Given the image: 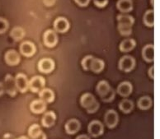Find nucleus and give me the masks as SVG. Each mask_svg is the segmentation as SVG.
Listing matches in <instances>:
<instances>
[{
    "mask_svg": "<svg viewBox=\"0 0 160 139\" xmlns=\"http://www.w3.org/2000/svg\"><path fill=\"white\" fill-rule=\"evenodd\" d=\"M46 84V80L41 76H35L28 82V88L34 93H38L43 89Z\"/></svg>",
    "mask_w": 160,
    "mask_h": 139,
    "instance_id": "obj_1",
    "label": "nucleus"
},
{
    "mask_svg": "<svg viewBox=\"0 0 160 139\" xmlns=\"http://www.w3.org/2000/svg\"><path fill=\"white\" fill-rule=\"evenodd\" d=\"M118 67H119L120 70L126 72V73H129L131 70H133L135 67V60L132 56H130V55L123 56L120 60Z\"/></svg>",
    "mask_w": 160,
    "mask_h": 139,
    "instance_id": "obj_2",
    "label": "nucleus"
},
{
    "mask_svg": "<svg viewBox=\"0 0 160 139\" xmlns=\"http://www.w3.org/2000/svg\"><path fill=\"white\" fill-rule=\"evenodd\" d=\"M104 122L109 128H114L119 122V115L114 109H109L106 112Z\"/></svg>",
    "mask_w": 160,
    "mask_h": 139,
    "instance_id": "obj_3",
    "label": "nucleus"
},
{
    "mask_svg": "<svg viewBox=\"0 0 160 139\" xmlns=\"http://www.w3.org/2000/svg\"><path fill=\"white\" fill-rule=\"evenodd\" d=\"M88 131L92 137H97L103 134L104 132V126L100 121L92 120L91 123L88 124Z\"/></svg>",
    "mask_w": 160,
    "mask_h": 139,
    "instance_id": "obj_4",
    "label": "nucleus"
},
{
    "mask_svg": "<svg viewBox=\"0 0 160 139\" xmlns=\"http://www.w3.org/2000/svg\"><path fill=\"white\" fill-rule=\"evenodd\" d=\"M43 41L44 44L49 48L55 47L58 43V36L56 32L54 30H50V29L46 31V32L44 33Z\"/></svg>",
    "mask_w": 160,
    "mask_h": 139,
    "instance_id": "obj_5",
    "label": "nucleus"
},
{
    "mask_svg": "<svg viewBox=\"0 0 160 139\" xmlns=\"http://www.w3.org/2000/svg\"><path fill=\"white\" fill-rule=\"evenodd\" d=\"M28 78L25 74L23 73H18L15 77V83L18 91L21 93H25L28 90Z\"/></svg>",
    "mask_w": 160,
    "mask_h": 139,
    "instance_id": "obj_6",
    "label": "nucleus"
},
{
    "mask_svg": "<svg viewBox=\"0 0 160 139\" xmlns=\"http://www.w3.org/2000/svg\"><path fill=\"white\" fill-rule=\"evenodd\" d=\"M5 84L3 85L4 87V90H6L7 93L11 96L12 97H14V96L17 95V89L16 83H15V78H13L10 74H8L6 77H5Z\"/></svg>",
    "mask_w": 160,
    "mask_h": 139,
    "instance_id": "obj_7",
    "label": "nucleus"
},
{
    "mask_svg": "<svg viewBox=\"0 0 160 139\" xmlns=\"http://www.w3.org/2000/svg\"><path fill=\"white\" fill-rule=\"evenodd\" d=\"M38 69L43 73H50L55 69V62L51 59H42L38 63Z\"/></svg>",
    "mask_w": 160,
    "mask_h": 139,
    "instance_id": "obj_8",
    "label": "nucleus"
},
{
    "mask_svg": "<svg viewBox=\"0 0 160 139\" xmlns=\"http://www.w3.org/2000/svg\"><path fill=\"white\" fill-rule=\"evenodd\" d=\"M19 50H20L21 54L26 56V57H31L37 51L36 46L31 41H24V42H22L19 46Z\"/></svg>",
    "mask_w": 160,
    "mask_h": 139,
    "instance_id": "obj_9",
    "label": "nucleus"
},
{
    "mask_svg": "<svg viewBox=\"0 0 160 139\" xmlns=\"http://www.w3.org/2000/svg\"><path fill=\"white\" fill-rule=\"evenodd\" d=\"M4 60L6 64H8L9 66H16L20 63L21 58L16 50H9L5 54Z\"/></svg>",
    "mask_w": 160,
    "mask_h": 139,
    "instance_id": "obj_10",
    "label": "nucleus"
},
{
    "mask_svg": "<svg viewBox=\"0 0 160 139\" xmlns=\"http://www.w3.org/2000/svg\"><path fill=\"white\" fill-rule=\"evenodd\" d=\"M54 29L55 31L64 33L69 29V22L65 17H60L55 20L54 22Z\"/></svg>",
    "mask_w": 160,
    "mask_h": 139,
    "instance_id": "obj_11",
    "label": "nucleus"
},
{
    "mask_svg": "<svg viewBox=\"0 0 160 139\" xmlns=\"http://www.w3.org/2000/svg\"><path fill=\"white\" fill-rule=\"evenodd\" d=\"M80 127H81V124H80V122L76 119H69L66 123H65V131L68 134L73 135L75 134L79 131Z\"/></svg>",
    "mask_w": 160,
    "mask_h": 139,
    "instance_id": "obj_12",
    "label": "nucleus"
},
{
    "mask_svg": "<svg viewBox=\"0 0 160 139\" xmlns=\"http://www.w3.org/2000/svg\"><path fill=\"white\" fill-rule=\"evenodd\" d=\"M133 87L130 82H121L117 87V93L122 97H127L132 93Z\"/></svg>",
    "mask_w": 160,
    "mask_h": 139,
    "instance_id": "obj_13",
    "label": "nucleus"
},
{
    "mask_svg": "<svg viewBox=\"0 0 160 139\" xmlns=\"http://www.w3.org/2000/svg\"><path fill=\"white\" fill-rule=\"evenodd\" d=\"M30 109L34 114H41L46 109V103L41 99H37L31 103Z\"/></svg>",
    "mask_w": 160,
    "mask_h": 139,
    "instance_id": "obj_14",
    "label": "nucleus"
},
{
    "mask_svg": "<svg viewBox=\"0 0 160 139\" xmlns=\"http://www.w3.org/2000/svg\"><path fill=\"white\" fill-rule=\"evenodd\" d=\"M143 59L148 63L153 62L154 60V46L152 44L146 45L142 50Z\"/></svg>",
    "mask_w": 160,
    "mask_h": 139,
    "instance_id": "obj_15",
    "label": "nucleus"
},
{
    "mask_svg": "<svg viewBox=\"0 0 160 139\" xmlns=\"http://www.w3.org/2000/svg\"><path fill=\"white\" fill-rule=\"evenodd\" d=\"M55 120H56V115H55V112L48 111L44 114L41 123L45 128H50L51 126L55 124Z\"/></svg>",
    "mask_w": 160,
    "mask_h": 139,
    "instance_id": "obj_16",
    "label": "nucleus"
},
{
    "mask_svg": "<svg viewBox=\"0 0 160 139\" xmlns=\"http://www.w3.org/2000/svg\"><path fill=\"white\" fill-rule=\"evenodd\" d=\"M40 99L45 101L46 103H51L55 100V94L52 90L50 88H43L39 92Z\"/></svg>",
    "mask_w": 160,
    "mask_h": 139,
    "instance_id": "obj_17",
    "label": "nucleus"
},
{
    "mask_svg": "<svg viewBox=\"0 0 160 139\" xmlns=\"http://www.w3.org/2000/svg\"><path fill=\"white\" fill-rule=\"evenodd\" d=\"M117 9L121 12H129L133 9L132 0H118L117 2Z\"/></svg>",
    "mask_w": 160,
    "mask_h": 139,
    "instance_id": "obj_18",
    "label": "nucleus"
},
{
    "mask_svg": "<svg viewBox=\"0 0 160 139\" xmlns=\"http://www.w3.org/2000/svg\"><path fill=\"white\" fill-rule=\"evenodd\" d=\"M136 46V42L134 39H126L120 44V50L121 52H130Z\"/></svg>",
    "mask_w": 160,
    "mask_h": 139,
    "instance_id": "obj_19",
    "label": "nucleus"
},
{
    "mask_svg": "<svg viewBox=\"0 0 160 139\" xmlns=\"http://www.w3.org/2000/svg\"><path fill=\"white\" fill-rule=\"evenodd\" d=\"M95 101H96V99L93 95H92L91 93H85L80 97V104L85 109L89 107L90 105Z\"/></svg>",
    "mask_w": 160,
    "mask_h": 139,
    "instance_id": "obj_20",
    "label": "nucleus"
},
{
    "mask_svg": "<svg viewBox=\"0 0 160 139\" xmlns=\"http://www.w3.org/2000/svg\"><path fill=\"white\" fill-rule=\"evenodd\" d=\"M111 87L109 83H108L107 81L105 80H102L100 82L98 83L97 85V87H96V91H97V93L98 94L99 96L102 97V96H105L106 94L108 93V91L110 90Z\"/></svg>",
    "mask_w": 160,
    "mask_h": 139,
    "instance_id": "obj_21",
    "label": "nucleus"
},
{
    "mask_svg": "<svg viewBox=\"0 0 160 139\" xmlns=\"http://www.w3.org/2000/svg\"><path fill=\"white\" fill-rule=\"evenodd\" d=\"M117 21H118V24L121 25L128 26L132 27L133 24L135 23V18L130 15L127 14H120L117 16Z\"/></svg>",
    "mask_w": 160,
    "mask_h": 139,
    "instance_id": "obj_22",
    "label": "nucleus"
},
{
    "mask_svg": "<svg viewBox=\"0 0 160 139\" xmlns=\"http://www.w3.org/2000/svg\"><path fill=\"white\" fill-rule=\"evenodd\" d=\"M104 67H105V63L102 60L94 58L91 64L90 70H92L95 73H99L104 69Z\"/></svg>",
    "mask_w": 160,
    "mask_h": 139,
    "instance_id": "obj_23",
    "label": "nucleus"
},
{
    "mask_svg": "<svg viewBox=\"0 0 160 139\" xmlns=\"http://www.w3.org/2000/svg\"><path fill=\"white\" fill-rule=\"evenodd\" d=\"M119 109L125 114H129L134 109V103L128 99L122 100L119 104Z\"/></svg>",
    "mask_w": 160,
    "mask_h": 139,
    "instance_id": "obj_24",
    "label": "nucleus"
},
{
    "mask_svg": "<svg viewBox=\"0 0 160 139\" xmlns=\"http://www.w3.org/2000/svg\"><path fill=\"white\" fill-rule=\"evenodd\" d=\"M153 100L149 96H142L138 100V107L142 110H147L152 106Z\"/></svg>",
    "mask_w": 160,
    "mask_h": 139,
    "instance_id": "obj_25",
    "label": "nucleus"
},
{
    "mask_svg": "<svg viewBox=\"0 0 160 139\" xmlns=\"http://www.w3.org/2000/svg\"><path fill=\"white\" fill-rule=\"evenodd\" d=\"M25 31L21 26H15L10 32V36L15 41H19L23 39V37L25 36Z\"/></svg>",
    "mask_w": 160,
    "mask_h": 139,
    "instance_id": "obj_26",
    "label": "nucleus"
},
{
    "mask_svg": "<svg viewBox=\"0 0 160 139\" xmlns=\"http://www.w3.org/2000/svg\"><path fill=\"white\" fill-rule=\"evenodd\" d=\"M144 23L147 26L149 27H153L154 26V12L153 10H148L145 12V13L144 15Z\"/></svg>",
    "mask_w": 160,
    "mask_h": 139,
    "instance_id": "obj_27",
    "label": "nucleus"
},
{
    "mask_svg": "<svg viewBox=\"0 0 160 139\" xmlns=\"http://www.w3.org/2000/svg\"><path fill=\"white\" fill-rule=\"evenodd\" d=\"M41 132H42V130L41 129V127H40L39 124L34 123V124L31 125L29 129H28V135L31 137V139H32L37 137Z\"/></svg>",
    "mask_w": 160,
    "mask_h": 139,
    "instance_id": "obj_28",
    "label": "nucleus"
},
{
    "mask_svg": "<svg viewBox=\"0 0 160 139\" xmlns=\"http://www.w3.org/2000/svg\"><path fill=\"white\" fill-rule=\"evenodd\" d=\"M94 57L92 55H88V56H85L83 59L82 60L81 62V64H82V69H84L85 71L90 70V67H91V64L92 60H93Z\"/></svg>",
    "mask_w": 160,
    "mask_h": 139,
    "instance_id": "obj_29",
    "label": "nucleus"
},
{
    "mask_svg": "<svg viewBox=\"0 0 160 139\" xmlns=\"http://www.w3.org/2000/svg\"><path fill=\"white\" fill-rule=\"evenodd\" d=\"M117 29L119 31L120 34L125 36H128L132 33V28H131V26H128L118 24Z\"/></svg>",
    "mask_w": 160,
    "mask_h": 139,
    "instance_id": "obj_30",
    "label": "nucleus"
},
{
    "mask_svg": "<svg viewBox=\"0 0 160 139\" xmlns=\"http://www.w3.org/2000/svg\"><path fill=\"white\" fill-rule=\"evenodd\" d=\"M115 96H116V92H115L114 89L111 87L110 90L108 91V92L106 94L105 96H102L101 98H102V100L103 102L108 103V102H111L112 100H114Z\"/></svg>",
    "mask_w": 160,
    "mask_h": 139,
    "instance_id": "obj_31",
    "label": "nucleus"
},
{
    "mask_svg": "<svg viewBox=\"0 0 160 139\" xmlns=\"http://www.w3.org/2000/svg\"><path fill=\"white\" fill-rule=\"evenodd\" d=\"M8 26H9L8 22L6 19L0 17V34L4 33L8 29Z\"/></svg>",
    "mask_w": 160,
    "mask_h": 139,
    "instance_id": "obj_32",
    "label": "nucleus"
},
{
    "mask_svg": "<svg viewBox=\"0 0 160 139\" xmlns=\"http://www.w3.org/2000/svg\"><path fill=\"white\" fill-rule=\"evenodd\" d=\"M99 108V103L98 101H95L94 103H92L91 105H90L89 107L87 108V112L88 114H92V113H95V112Z\"/></svg>",
    "mask_w": 160,
    "mask_h": 139,
    "instance_id": "obj_33",
    "label": "nucleus"
},
{
    "mask_svg": "<svg viewBox=\"0 0 160 139\" xmlns=\"http://www.w3.org/2000/svg\"><path fill=\"white\" fill-rule=\"evenodd\" d=\"M94 4L98 7H106L108 3V0H93Z\"/></svg>",
    "mask_w": 160,
    "mask_h": 139,
    "instance_id": "obj_34",
    "label": "nucleus"
},
{
    "mask_svg": "<svg viewBox=\"0 0 160 139\" xmlns=\"http://www.w3.org/2000/svg\"><path fill=\"white\" fill-rule=\"evenodd\" d=\"M74 2L80 7H86L89 3L90 0H74Z\"/></svg>",
    "mask_w": 160,
    "mask_h": 139,
    "instance_id": "obj_35",
    "label": "nucleus"
},
{
    "mask_svg": "<svg viewBox=\"0 0 160 139\" xmlns=\"http://www.w3.org/2000/svg\"><path fill=\"white\" fill-rule=\"evenodd\" d=\"M56 0H43L44 4L47 6V7H51L53 5L55 4V2Z\"/></svg>",
    "mask_w": 160,
    "mask_h": 139,
    "instance_id": "obj_36",
    "label": "nucleus"
},
{
    "mask_svg": "<svg viewBox=\"0 0 160 139\" xmlns=\"http://www.w3.org/2000/svg\"><path fill=\"white\" fill-rule=\"evenodd\" d=\"M149 75L150 78L153 79L154 78V66H152L149 70Z\"/></svg>",
    "mask_w": 160,
    "mask_h": 139,
    "instance_id": "obj_37",
    "label": "nucleus"
},
{
    "mask_svg": "<svg viewBox=\"0 0 160 139\" xmlns=\"http://www.w3.org/2000/svg\"><path fill=\"white\" fill-rule=\"evenodd\" d=\"M32 139H46V135L43 132H41L37 137H36L35 138H32Z\"/></svg>",
    "mask_w": 160,
    "mask_h": 139,
    "instance_id": "obj_38",
    "label": "nucleus"
},
{
    "mask_svg": "<svg viewBox=\"0 0 160 139\" xmlns=\"http://www.w3.org/2000/svg\"><path fill=\"white\" fill-rule=\"evenodd\" d=\"M4 87H3V84L2 82H0V96H2V94L4 93Z\"/></svg>",
    "mask_w": 160,
    "mask_h": 139,
    "instance_id": "obj_39",
    "label": "nucleus"
},
{
    "mask_svg": "<svg viewBox=\"0 0 160 139\" xmlns=\"http://www.w3.org/2000/svg\"><path fill=\"white\" fill-rule=\"evenodd\" d=\"M76 139H90V137L88 136L85 134H82V135H79L78 137H76Z\"/></svg>",
    "mask_w": 160,
    "mask_h": 139,
    "instance_id": "obj_40",
    "label": "nucleus"
},
{
    "mask_svg": "<svg viewBox=\"0 0 160 139\" xmlns=\"http://www.w3.org/2000/svg\"><path fill=\"white\" fill-rule=\"evenodd\" d=\"M17 139H29V138L27 137H25V136H22V137H18V138H17Z\"/></svg>",
    "mask_w": 160,
    "mask_h": 139,
    "instance_id": "obj_41",
    "label": "nucleus"
},
{
    "mask_svg": "<svg viewBox=\"0 0 160 139\" xmlns=\"http://www.w3.org/2000/svg\"><path fill=\"white\" fill-rule=\"evenodd\" d=\"M151 4L153 5V6L154 5V3H153V0H152V2H151Z\"/></svg>",
    "mask_w": 160,
    "mask_h": 139,
    "instance_id": "obj_42",
    "label": "nucleus"
}]
</instances>
